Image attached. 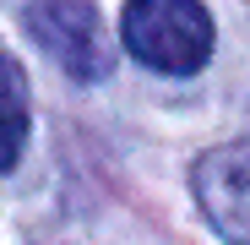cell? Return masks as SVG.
I'll use <instances>...</instances> for the list:
<instances>
[{
  "label": "cell",
  "instance_id": "cell-1",
  "mask_svg": "<svg viewBox=\"0 0 250 245\" xmlns=\"http://www.w3.org/2000/svg\"><path fill=\"white\" fill-rule=\"evenodd\" d=\"M120 38L142 66L163 76H190L212 55V17L190 0H136L120 17Z\"/></svg>",
  "mask_w": 250,
  "mask_h": 245
},
{
  "label": "cell",
  "instance_id": "cell-2",
  "mask_svg": "<svg viewBox=\"0 0 250 245\" xmlns=\"http://www.w3.org/2000/svg\"><path fill=\"white\" fill-rule=\"evenodd\" d=\"M196 201L229 245H250V142H229L196 158Z\"/></svg>",
  "mask_w": 250,
  "mask_h": 245
},
{
  "label": "cell",
  "instance_id": "cell-3",
  "mask_svg": "<svg viewBox=\"0 0 250 245\" xmlns=\"http://www.w3.org/2000/svg\"><path fill=\"white\" fill-rule=\"evenodd\" d=\"M27 33L44 44L76 82H98L109 71V33L98 6H27Z\"/></svg>",
  "mask_w": 250,
  "mask_h": 245
},
{
  "label": "cell",
  "instance_id": "cell-4",
  "mask_svg": "<svg viewBox=\"0 0 250 245\" xmlns=\"http://www.w3.org/2000/svg\"><path fill=\"white\" fill-rule=\"evenodd\" d=\"M27 120H33V109H27V71L11 55H0V175L22 158Z\"/></svg>",
  "mask_w": 250,
  "mask_h": 245
}]
</instances>
